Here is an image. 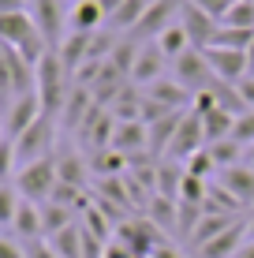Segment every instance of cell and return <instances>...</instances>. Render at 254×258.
<instances>
[{
    "instance_id": "1",
    "label": "cell",
    "mask_w": 254,
    "mask_h": 258,
    "mask_svg": "<svg viewBox=\"0 0 254 258\" xmlns=\"http://www.w3.org/2000/svg\"><path fill=\"white\" fill-rule=\"evenodd\" d=\"M34 94H38V101H41V112L60 120L64 101H67V94H71V71L60 64V56L52 49L41 56V64L34 68Z\"/></svg>"
},
{
    "instance_id": "2",
    "label": "cell",
    "mask_w": 254,
    "mask_h": 258,
    "mask_svg": "<svg viewBox=\"0 0 254 258\" xmlns=\"http://www.w3.org/2000/svg\"><path fill=\"white\" fill-rule=\"evenodd\" d=\"M0 41L12 49H19L34 68L41 64V56L49 52V41L41 38L38 23H34L30 12H12V15H0Z\"/></svg>"
},
{
    "instance_id": "3",
    "label": "cell",
    "mask_w": 254,
    "mask_h": 258,
    "mask_svg": "<svg viewBox=\"0 0 254 258\" xmlns=\"http://www.w3.org/2000/svg\"><path fill=\"white\" fill-rule=\"evenodd\" d=\"M56 183H60V176H56V157L30 161V165H23L19 172H15V191H19L23 199H30V202H45Z\"/></svg>"
},
{
    "instance_id": "4",
    "label": "cell",
    "mask_w": 254,
    "mask_h": 258,
    "mask_svg": "<svg viewBox=\"0 0 254 258\" xmlns=\"http://www.w3.org/2000/svg\"><path fill=\"white\" fill-rule=\"evenodd\" d=\"M52 135H56V116H41L38 123H30V127L15 139L19 168L30 165V161H41V157H52Z\"/></svg>"
},
{
    "instance_id": "5",
    "label": "cell",
    "mask_w": 254,
    "mask_h": 258,
    "mask_svg": "<svg viewBox=\"0 0 254 258\" xmlns=\"http://www.w3.org/2000/svg\"><path fill=\"white\" fill-rule=\"evenodd\" d=\"M180 4L183 0H153L150 8H146V15H142V23L131 30V41H157L164 30H168L172 23H176V15H180Z\"/></svg>"
},
{
    "instance_id": "6",
    "label": "cell",
    "mask_w": 254,
    "mask_h": 258,
    "mask_svg": "<svg viewBox=\"0 0 254 258\" xmlns=\"http://www.w3.org/2000/svg\"><path fill=\"white\" fill-rule=\"evenodd\" d=\"M172 79L176 83H183L191 94H202L209 83H213V71H209V64H206V56H202V49H187L183 56H176L172 60Z\"/></svg>"
},
{
    "instance_id": "7",
    "label": "cell",
    "mask_w": 254,
    "mask_h": 258,
    "mask_svg": "<svg viewBox=\"0 0 254 258\" xmlns=\"http://www.w3.org/2000/svg\"><path fill=\"white\" fill-rule=\"evenodd\" d=\"M30 15H34V23H38L41 38L49 41V49L56 52V49H60V41L67 38V34H64V26H67V12L60 8V0H34V4H30Z\"/></svg>"
},
{
    "instance_id": "8",
    "label": "cell",
    "mask_w": 254,
    "mask_h": 258,
    "mask_svg": "<svg viewBox=\"0 0 254 258\" xmlns=\"http://www.w3.org/2000/svg\"><path fill=\"white\" fill-rule=\"evenodd\" d=\"M180 26L187 30L191 49H209V41H213V34H217L221 23H217L209 12H202L195 0H183V4H180Z\"/></svg>"
},
{
    "instance_id": "9",
    "label": "cell",
    "mask_w": 254,
    "mask_h": 258,
    "mask_svg": "<svg viewBox=\"0 0 254 258\" xmlns=\"http://www.w3.org/2000/svg\"><path fill=\"white\" fill-rule=\"evenodd\" d=\"M202 146H206L202 116H198L195 109H187V116H183L176 139H172V146H168V161H187V157H195Z\"/></svg>"
},
{
    "instance_id": "10",
    "label": "cell",
    "mask_w": 254,
    "mask_h": 258,
    "mask_svg": "<svg viewBox=\"0 0 254 258\" xmlns=\"http://www.w3.org/2000/svg\"><path fill=\"white\" fill-rule=\"evenodd\" d=\"M45 112H41L38 94H19L12 105L4 109V139H19L30 123H38Z\"/></svg>"
},
{
    "instance_id": "11",
    "label": "cell",
    "mask_w": 254,
    "mask_h": 258,
    "mask_svg": "<svg viewBox=\"0 0 254 258\" xmlns=\"http://www.w3.org/2000/svg\"><path fill=\"white\" fill-rule=\"evenodd\" d=\"M168 64H172V60L164 56L161 49H157V41H146V45H138L135 68H131V83H135L138 90H146L150 83L164 79V68H168Z\"/></svg>"
},
{
    "instance_id": "12",
    "label": "cell",
    "mask_w": 254,
    "mask_h": 258,
    "mask_svg": "<svg viewBox=\"0 0 254 258\" xmlns=\"http://www.w3.org/2000/svg\"><path fill=\"white\" fill-rule=\"evenodd\" d=\"M202 56H206V64L209 71H213L217 79H224V83H239V79H247L250 75V64H247V52H239V49H202Z\"/></svg>"
},
{
    "instance_id": "13",
    "label": "cell",
    "mask_w": 254,
    "mask_h": 258,
    "mask_svg": "<svg viewBox=\"0 0 254 258\" xmlns=\"http://www.w3.org/2000/svg\"><path fill=\"white\" fill-rule=\"evenodd\" d=\"M247 243V217H239L232 228H224L217 239H209L202 251H195L198 258H235V251Z\"/></svg>"
},
{
    "instance_id": "14",
    "label": "cell",
    "mask_w": 254,
    "mask_h": 258,
    "mask_svg": "<svg viewBox=\"0 0 254 258\" xmlns=\"http://www.w3.org/2000/svg\"><path fill=\"white\" fill-rule=\"evenodd\" d=\"M90 45H94V34H78V30H67V38L60 41V49H56V56H60V64H64L67 71H75L90 60Z\"/></svg>"
},
{
    "instance_id": "15",
    "label": "cell",
    "mask_w": 254,
    "mask_h": 258,
    "mask_svg": "<svg viewBox=\"0 0 254 258\" xmlns=\"http://www.w3.org/2000/svg\"><path fill=\"white\" fill-rule=\"evenodd\" d=\"M146 97L168 105V109H191V105H195V94L183 83H176V79H157V83H150L146 86Z\"/></svg>"
},
{
    "instance_id": "16",
    "label": "cell",
    "mask_w": 254,
    "mask_h": 258,
    "mask_svg": "<svg viewBox=\"0 0 254 258\" xmlns=\"http://www.w3.org/2000/svg\"><path fill=\"white\" fill-rule=\"evenodd\" d=\"M105 26V12L98 0H75V8L67 12V30H78V34H98Z\"/></svg>"
},
{
    "instance_id": "17",
    "label": "cell",
    "mask_w": 254,
    "mask_h": 258,
    "mask_svg": "<svg viewBox=\"0 0 254 258\" xmlns=\"http://www.w3.org/2000/svg\"><path fill=\"white\" fill-rule=\"evenodd\" d=\"M235 221H239V217H232V213H202V221H198V228L191 232L187 247H191V251H202L209 239H217L224 228H232Z\"/></svg>"
},
{
    "instance_id": "18",
    "label": "cell",
    "mask_w": 254,
    "mask_h": 258,
    "mask_svg": "<svg viewBox=\"0 0 254 258\" xmlns=\"http://www.w3.org/2000/svg\"><path fill=\"white\" fill-rule=\"evenodd\" d=\"M221 183L243 202V206H254V168H250V165L221 168Z\"/></svg>"
},
{
    "instance_id": "19",
    "label": "cell",
    "mask_w": 254,
    "mask_h": 258,
    "mask_svg": "<svg viewBox=\"0 0 254 258\" xmlns=\"http://www.w3.org/2000/svg\"><path fill=\"white\" fill-rule=\"evenodd\" d=\"M12 228H15V236L19 239H41L45 232H41V206L38 202H30V199H19V210H15V221H12Z\"/></svg>"
},
{
    "instance_id": "20",
    "label": "cell",
    "mask_w": 254,
    "mask_h": 258,
    "mask_svg": "<svg viewBox=\"0 0 254 258\" xmlns=\"http://www.w3.org/2000/svg\"><path fill=\"white\" fill-rule=\"evenodd\" d=\"M202 116V131H206V146L209 142H221V139H232V127H235V116L228 109H206V112H198Z\"/></svg>"
},
{
    "instance_id": "21",
    "label": "cell",
    "mask_w": 254,
    "mask_h": 258,
    "mask_svg": "<svg viewBox=\"0 0 254 258\" xmlns=\"http://www.w3.org/2000/svg\"><path fill=\"white\" fill-rule=\"evenodd\" d=\"M86 172H90V161H86L82 154H75V150H67V154L56 157V176H60V183L86 187Z\"/></svg>"
},
{
    "instance_id": "22",
    "label": "cell",
    "mask_w": 254,
    "mask_h": 258,
    "mask_svg": "<svg viewBox=\"0 0 254 258\" xmlns=\"http://www.w3.org/2000/svg\"><path fill=\"white\" fill-rule=\"evenodd\" d=\"M183 176H187V168H180V161H161V165H157V195H161V199L180 202Z\"/></svg>"
},
{
    "instance_id": "23",
    "label": "cell",
    "mask_w": 254,
    "mask_h": 258,
    "mask_svg": "<svg viewBox=\"0 0 254 258\" xmlns=\"http://www.w3.org/2000/svg\"><path fill=\"white\" fill-rule=\"evenodd\" d=\"M45 239L56 247L60 258H82V228H78L75 221H71L67 228H60L56 236H45Z\"/></svg>"
},
{
    "instance_id": "24",
    "label": "cell",
    "mask_w": 254,
    "mask_h": 258,
    "mask_svg": "<svg viewBox=\"0 0 254 258\" xmlns=\"http://www.w3.org/2000/svg\"><path fill=\"white\" fill-rule=\"evenodd\" d=\"M176 210H180V202L153 195V199H150V206H146V217H150L153 225L161 228V232H176Z\"/></svg>"
},
{
    "instance_id": "25",
    "label": "cell",
    "mask_w": 254,
    "mask_h": 258,
    "mask_svg": "<svg viewBox=\"0 0 254 258\" xmlns=\"http://www.w3.org/2000/svg\"><path fill=\"white\" fill-rule=\"evenodd\" d=\"M38 206H41V232L45 236H56L60 228H67L75 221V213L67 206H56V202H38Z\"/></svg>"
},
{
    "instance_id": "26",
    "label": "cell",
    "mask_w": 254,
    "mask_h": 258,
    "mask_svg": "<svg viewBox=\"0 0 254 258\" xmlns=\"http://www.w3.org/2000/svg\"><path fill=\"white\" fill-rule=\"evenodd\" d=\"M250 41H254V30H239V26H217V34H213V41H209V45H213V49H239V52H247Z\"/></svg>"
},
{
    "instance_id": "27",
    "label": "cell",
    "mask_w": 254,
    "mask_h": 258,
    "mask_svg": "<svg viewBox=\"0 0 254 258\" xmlns=\"http://www.w3.org/2000/svg\"><path fill=\"white\" fill-rule=\"evenodd\" d=\"M157 49H161L168 60H176V56H183V52L191 49V38H187V30H183L180 23H172L168 30H164L161 38H157Z\"/></svg>"
},
{
    "instance_id": "28",
    "label": "cell",
    "mask_w": 254,
    "mask_h": 258,
    "mask_svg": "<svg viewBox=\"0 0 254 258\" xmlns=\"http://www.w3.org/2000/svg\"><path fill=\"white\" fill-rule=\"evenodd\" d=\"M209 154H213V161H217V168H232V165H239V157L247 154V150L239 146L235 139H221V142H209Z\"/></svg>"
},
{
    "instance_id": "29",
    "label": "cell",
    "mask_w": 254,
    "mask_h": 258,
    "mask_svg": "<svg viewBox=\"0 0 254 258\" xmlns=\"http://www.w3.org/2000/svg\"><path fill=\"white\" fill-rule=\"evenodd\" d=\"M221 26H239V30H254V0H235Z\"/></svg>"
},
{
    "instance_id": "30",
    "label": "cell",
    "mask_w": 254,
    "mask_h": 258,
    "mask_svg": "<svg viewBox=\"0 0 254 258\" xmlns=\"http://www.w3.org/2000/svg\"><path fill=\"white\" fill-rule=\"evenodd\" d=\"M15 210H19V191H15V183H0V228H12Z\"/></svg>"
},
{
    "instance_id": "31",
    "label": "cell",
    "mask_w": 254,
    "mask_h": 258,
    "mask_svg": "<svg viewBox=\"0 0 254 258\" xmlns=\"http://www.w3.org/2000/svg\"><path fill=\"white\" fill-rule=\"evenodd\" d=\"M183 165H187V176H195V180H206V183H209V176H213V168H217L213 154H209L206 146L198 150L195 157H187V161H183Z\"/></svg>"
},
{
    "instance_id": "32",
    "label": "cell",
    "mask_w": 254,
    "mask_h": 258,
    "mask_svg": "<svg viewBox=\"0 0 254 258\" xmlns=\"http://www.w3.org/2000/svg\"><path fill=\"white\" fill-rule=\"evenodd\" d=\"M135 56H138V41H120L116 49H112V56H109V64H116L124 75L131 79V68H135Z\"/></svg>"
},
{
    "instance_id": "33",
    "label": "cell",
    "mask_w": 254,
    "mask_h": 258,
    "mask_svg": "<svg viewBox=\"0 0 254 258\" xmlns=\"http://www.w3.org/2000/svg\"><path fill=\"white\" fill-rule=\"evenodd\" d=\"M232 139L239 142L243 150H250V146H254V109H247V112H243V116H235Z\"/></svg>"
},
{
    "instance_id": "34",
    "label": "cell",
    "mask_w": 254,
    "mask_h": 258,
    "mask_svg": "<svg viewBox=\"0 0 254 258\" xmlns=\"http://www.w3.org/2000/svg\"><path fill=\"white\" fill-rule=\"evenodd\" d=\"M15 101V86H12V68H8V56H4V41H0V109Z\"/></svg>"
},
{
    "instance_id": "35",
    "label": "cell",
    "mask_w": 254,
    "mask_h": 258,
    "mask_svg": "<svg viewBox=\"0 0 254 258\" xmlns=\"http://www.w3.org/2000/svg\"><path fill=\"white\" fill-rule=\"evenodd\" d=\"M12 172H19V157H15V139H4V142H0V183H4Z\"/></svg>"
},
{
    "instance_id": "36",
    "label": "cell",
    "mask_w": 254,
    "mask_h": 258,
    "mask_svg": "<svg viewBox=\"0 0 254 258\" xmlns=\"http://www.w3.org/2000/svg\"><path fill=\"white\" fill-rule=\"evenodd\" d=\"M23 251H26V258H60V254H56V247H52L45 236H41V239H30Z\"/></svg>"
},
{
    "instance_id": "37",
    "label": "cell",
    "mask_w": 254,
    "mask_h": 258,
    "mask_svg": "<svg viewBox=\"0 0 254 258\" xmlns=\"http://www.w3.org/2000/svg\"><path fill=\"white\" fill-rule=\"evenodd\" d=\"M195 4L202 8V12H209V15H213V19H217V23H221L224 15H228V8L235 4V0H195Z\"/></svg>"
},
{
    "instance_id": "38",
    "label": "cell",
    "mask_w": 254,
    "mask_h": 258,
    "mask_svg": "<svg viewBox=\"0 0 254 258\" xmlns=\"http://www.w3.org/2000/svg\"><path fill=\"white\" fill-rule=\"evenodd\" d=\"M235 90H239V97H243V105H247V109H254V75H247V79H239V83H235Z\"/></svg>"
},
{
    "instance_id": "39",
    "label": "cell",
    "mask_w": 254,
    "mask_h": 258,
    "mask_svg": "<svg viewBox=\"0 0 254 258\" xmlns=\"http://www.w3.org/2000/svg\"><path fill=\"white\" fill-rule=\"evenodd\" d=\"M0 258H26V251L15 243V239H4V236H0Z\"/></svg>"
},
{
    "instance_id": "40",
    "label": "cell",
    "mask_w": 254,
    "mask_h": 258,
    "mask_svg": "<svg viewBox=\"0 0 254 258\" xmlns=\"http://www.w3.org/2000/svg\"><path fill=\"white\" fill-rule=\"evenodd\" d=\"M26 4H34V0H0V15H12V12H26Z\"/></svg>"
},
{
    "instance_id": "41",
    "label": "cell",
    "mask_w": 254,
    "mask_h": 258,
    "mask_svg": "<svg viewBox=\"0 0 254 258\" xmlns=\"http://www.w3.org/2000/svg\"><path fill=\"white\" fill-rule=\"evenodd\" d=\"M235 258H254V239H247V243L235 251Z\"/></svg>"
},
{
    "instance_id": "42",
    "label": "cell",
    "mask_w": 254,
    "mask_h": 258,
    "mask_svg": "<svg viewBox=\"0 0 254 258\" xmlns=\"http://www.w3.org/2000/svg\"><path fill=\"white\" fill-rule=\"evenodd\" d=\"M247 64H250V75H254V41H250V49H247Z\"/></svg>"
},
{
    "instance_id": "43",
    "label": "cell",
    "mask_w": 254,
    "mask_h": 258,
    "mask_svg": "<svg viewBox=\"0 0 254 258\" xmlns=\"http://www.w3.org/2000/svg\"><path fill=\"white\" fill-rule=\"evenodd\" d=\"M247 239H254V213L247 217Z\"/></svg>"
},
{
    "instance_id": "44",
    "label": "cell",
    "mask_w": 254,
    "mask_h": 258,
    "mask_svg": "<svg viewBox=\"0 0 254 258\" xmlns=\"http://www.w3.org/2000/svg\"><path fill=\"white\" fill-rule=\"evenodd\" d=\"M247 165H250V168H254V146H250V150H247Z\"/></svg>"
},
{
    "instance_id": "45",
    "label": "cell",
    "mask_w": 254,
    "mask_h": 258,
    "mask_svg": "<svg viewBox=\"0 0 254 258\" xmlns=\"http://www.w3.org/2000/svg\"><path fill=\"white\" fill-rule=\"evenodd\" d=\"M0 142H4V120H0Z\"/></svg>"
}]
</instances>
